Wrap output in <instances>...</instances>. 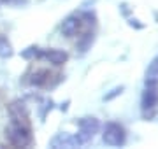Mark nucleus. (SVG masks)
<instances>
[{"mask_svg":"<svg viewBox=\"0 0 158 149\" xmlns=\"http://www.w3.org/2000/svg\"><path fill=\"white\" fill-rule=\"evenodd\" d=\"M91 42H93V32L86 30L85 34L81 35V39H79V42H77L79 51H81V53H86V51H88V47L91 46Z\"/></svg>","mask_w":158,"mask_h":149,"instance_id":"9b49d317","label":"nucleus"},{"mask_svg":"<svg viewBox=\"0 0 158 149\" xmlns=\"http://www.w3.org/2000/svg\"><path fill=\"white\" fill-rule=\"evenodd\" d=\"M51 79H53V74H51L48 69H39L32 72L28 77V83L32 86H37V88H46V86H51Z\"/></svg>","mask_w":158,"mask_h":149,"instance_id":"6e6552de","label":"nucleus"},{"mask_svg":"<svg viewBox=\"0 0 158 149\" xmlns=\"http://www.w3.org/2000/svg\"><path fill=\"white\" fill-rule=\"evenodd\" d=\"M6 139L7 142L14 147H28L34 137H32V128H25L19 125H9L6 128Z\"/></svg>","mask_w":158,"mask_h":149,"instance_id":"f257e3e1","label":"nucleus"},{"mask_svg":"<svg viewBox=\"0 0 158 149\" xmlns=\"http://www.w3.org/2000/svg\"><path fill=\"white\" fill-rule=\"evenodd\" d=\"M102 139L107 146H123L125 140H127V133L119 123H107L104 126Z\"/></svg>","mask_w":158,"mask_h":149,"instance_id":"20e7f679","label":"nucleus"},{"mask_svg":"<svg viewBox=\"0 0 158 149\" xmlns=\"http://www.w3.org/2000/svg\"><path fill=\"white\" fill-rule=\"evenodd\" d=\"M12 54H14L12 44L7 40V37L0 35V58H11Z\"/></svg>","mask_w":158,"mask_h":149,"instance_id":"1a4fd4ad","label":"nucleus"},{"mask_svg":"<svg viewBox=\"0 0 158 149\" xmlns=\"http://www.w3.org/2000/svg\"><path fill=\"white\" fill-rule=\"evenodd\" d=\"M146 83H158V56L149 63L146 70Z\"/></svg>","mask_w":158,"mask_h":149,"instance_id":"9d476101","label":"nucleus"},{"mask_svg":"<svg viewBox=\"0 0 158 149\" xmlns=\"http://www.w3.org/2000/svg\"><path fill=\"white\" fill-rule=\"evenodd\" d=\"M83 18L77 16V14H70L62 21V26H60V32H62L63 37H74L77 35L81 30H83Z\"/></svg>","mask_w":158,"mask_h":149,"instance_id":"39448f33","label":"nucleus"},{"mask_svg":"<svg viewBox=\"0 0 158 149\" xmlns=\"http://www.w3.org/2000/svg\"><path fill=\"white\" fill-rule=\"evenodd\" d=\"M39 60H46L51 65L60 67V65H63L69 60V54L65 51H62V49H40Z\"/></svg>","mask_w":158,"mask_h":149,"instance_id":"0eeeda50","label":"nucleus"},{"mask_svg":"<svg viewBox=\"0 0 158 149\" xmlns=\"http://www.w3.org/2000/svg\"><path fill=\"white\" fill-rule=\"evenodd\" d=\"M7 111H9V118H11L12 125H19L25 126V128H32V123H30V112L28 107L23 100H14L7 105Z\"/></svg>","mask_w":158,"mask_h":149,"instance_id":"f03ea898","label":"nucleus"},{"mask_svg":"<svg viewBox=\"0 0 158 149\" xmlns=\"http://www.w3.org/2000/svg\"><path fill=\"white\" fill-rule=\"evenodd\" d=\"M28 0H0V4L4 6H25Z\"/></svg>","mask_w":158,"mask_h":149,"instance_id":"ddd939ff","label":"nucleus"},{"mask_svg":"<svg viewBox=\"0 0 158 149\" xmlns=\"http://www.w3.org/2000/svg\"><path fill=\"white\" fill-rule=\"evenodd\" d=\"M39 54H40V47H37V46L27 47V49L21 53V56L27 58V60H39Z\"/></svg>","mask_w":158,"mask_h":149,"instance_id":"f8f14e48","label":"nucleus"},{"mask_svg":"<svg viewBox=\"0 0 158 149\" xmlns=\"http://www.w3.org/2000/svg\"><path fill=\"white\" fill-rule=\"evenodd\" d=\"M98 128H100V125H98L97 118H83V119L79 121V132L76 135L77 146L90 142L91 139H93V135L98 132Z\"/></svg>","mask_w":158,"mask_h":149,"instance_id":"7ed1b4c3","label":"nucleus"},{"mask_svg":"<svg viewBox=\"0 0 158 149\" xmlns=\"http://www.w3.org/2000/svg\"><path fill=\"white\" fill-rule=\"evenodd\" d=\"M158 105V83H146L142 93V111H153Z\"/></svg>","mask_w":158,"mask_h":149,"instance_id":"423d86ee","label":"nucleus"}]
</instances>
